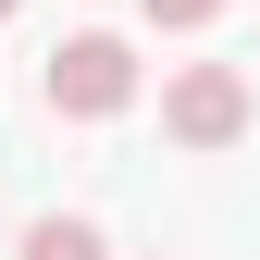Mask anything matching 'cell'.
I'll return each mask as SVG.
<instances>
[{
	"label": "cell",
	"mask_w": 260,
	"mask_h": 260,
	"mask_svg": "<svg viewBox=\"0 0 260 260\" xmlns=\"http://www.w3.org/2000/svg\"><path fill=\"white\" fill-rule=\"evenodd\" d=\"M248 112H260V100H248L236 62H186V75L161 87V137H186V149H236Z\"/></svg>",
	"instance_id": "2"
},
{
	"label": "cell",
	"mask_w": 260,
	"mask_h": 260,
	"mask_svg": "<svg viewBox=\"0 0 260 260\" xmlns=\"http://www.w3.org/2000/svg\"><path fill=\"white\" fill-rule=\"evenodd\" d=\"M137 100V50L124 38H62L50 50V124H112Z\"/></svg>",
	"instance_id": "1"
},
{
	"label": "cell",
	"mask_w": 260,
	"mask_h": 260,
	"mask_svg": "<svg viewBox=\"0 0 260 260\" xmlns=\"http://www.w3.org/2000/svg\"><path fill=\"white\" fill-rule=\"evenodd\" d=\"M25 260H112V248H100V223L50 211V223H25Z\"/></svg>",
	"instance_id": "3"
},
{
	"label": "cell",
	"mask_w": 260,
	"mask_h": 260,
	"mask_svg": "<svg viewBox=\"0 0 260 260\" xmlns=\"http://www.w3.org/2000/svg\"><path fill=\"white\" fill-rule=\"evenodd\" d=\"M223 0H149V25H211Z\"/></svg>",
	"instance_id": "4"
},
{
	"label": "cell",
	"mask_w": 260,
	"mask_h": 260,
	"mask_svg": "<svg viewBox=\"0 0 260 260\" xmlns=\"http://www.w3.org/2000/svg\"><path fill=\"white\" fill-rule=\"evenodd\" d=\"M0 13H25V0H0Z\"/></svg>",
	"instance_id": "5"
}]
</instances>
